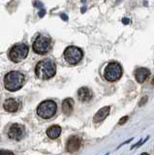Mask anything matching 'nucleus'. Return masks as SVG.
Masks as SVG:
<instances>
[{
  "mask_svg": "<svg viewBox=\"0 0 154 155\" xmlns=\"http://www.w3.org/2000/svg\"><path fill=\"white\" fill-rule=\"evenodd\" d=\"M36 76L42 80H49L56 73V66L50 59H43L38 62L35 68Z\"/></svg>",
  "mask_w": 154,
  "mask_h": 155,
  "instance_id": "obj_1",
  "label": "nucleus"
},
{
  "mask_svg": "<svg viewBox=\"0 0 154 155\" xmlns=\"http://www.w3.org/2000/svg\"><path fill=\"white\" fill-rule=\"evenodd\" d=\"M25 81V77L21 72L12 71L5 76L4 79V85L9 91H17L21 89Z\"/></svg>",
  "mask_w": 154,
  "mask_h": 155,
  "instance_id": "obj_2",
  "label": "nucleus"
},
{
  "mask_svg": "<svg viewBox=\"0 0 154 155\" xmlns=\"http://www.w3.org/2000/svg\"><path fill=\"white\" fill-rule=\"evenodd\" d=\"M56 110H57L56 103L50 101V100H48V101H44L43 103H41L38 106L37 115L41 116L42 118H44V119H48V118H50L51 116H53L55 115Z\"/></svg>",
  "mask_w": 154,
  "mask_h": 155,
  "instance_id": "obj_3",
  "label": "nucleus"
},
{
  "mask_svg": "<svg viewBox=\"0 0 154 155\" xmlns=\"http://www.w3.org/2000/svg\"><path fill=\"white\" fill-rule=\"evenodd\" d=\"M28 54V47L24 44H17L10 49L9 52V58L13 62L18 63L26 58Z\"/></svg>",
  "mask_w": 154,
  "mask_h": 155,
  "instance_id": "obj_4",
  "label": "nucleus"
},
{
  "mask_svg": "<svg viewBox=\"0 0 154 155\" xmlns=\"http://www.w3.org/2000/svg\"><path fill=\"white\" fill-rule=\"evenodd\" d=\"M122 76V68L117 62H111L105 68V78L109 81H116Z\"/></svg>",
  "mask_w": 154,
  "mask_h": 155,
  "instance_id": "obj_5",
  "label": "nucleus"
},
{
  "mask_svg": "<svg viewBox=\"0 0 154 155\" xmlns=\"http://www.w3.org/2000/svg\"><path fill=\"white\" fill-rule=\"evenodd\" d=\"M51 42L49 37L44 35L38 36L33 43V51L38 54H45L50 49Z\"/></svg>",
  "mask_w": 154,
  "mask_h": 155,
  "instance_id": "obj_6",
  "label": "nucleus"
},
{
  "mask_svg": "<svg viewBox=\"0 0 154 155\" xmlns=\"http://www.w3.org/2000/svg\"><path fill=\"white\" fill-rule=\"evenodd\" d=\"M64 58L70 64H77L82 58V51L78 47H68L64 51Z\"/></svg>",
  "mask_w": 154,
  "mask_h": 155,
  "instance_id": "obj_7",
  "label": "nucleus"
},
{
  "mask_svg": "<svg viewBox=\"0 0 154 155\" xmlns=\"http://www.w3.org/2000/svg\"><path fill=\"white\" fill-rule=\"evenodd\" d=\"M25 135V128L21 124H13L8 131V137L12 140L21 141Z\"/></svg>",
  "mask_w": 154,
  "mask_h": 155,
  "instance_id": "obj_8",
  "label": "nucleus"
},
{
  "mask_svg": "<svg viewBox=\"0 0 154 155\" xmlns=\"http://www.w3.org/2000/svg\"><path fill=\"white\" fill-rule=\"evenodd\" d=\"M81 144H82V141L81 139L79 138L77 136H73L71 138H69L67 144H66V149L68 152H75L80 148L81 147Z\"/></svg>",
  "mask_w": 154,
  "mask_h": 155,
  "instance_id": "obj_9",
  "label": "nucleus"
},
{
  "mask_svg": "<svg viewBox=\"0 0 154 155\" xmlns=\"http://www.w3.org/2000/svg\"><path fill=\"white\" fill-rule=\"evenodd\" d=\"M3 107L5 109V111L8 112H15L20 109V102L16 99L10 98L4 102Z\"/></svg>",
  "mask_w": 154,
  "mask_h": 155,
  "instance_id": "obj_10",
  "label": "nucleus"
},
{
  "mask_svg": "<svg viewBox=\"0 0 154 155\" xmlns=\"http://www.w3.org/2000/svg\"><path fill=\"white\" fill-rule=\"evenodd\" d=\"M149 75H150V72L146 68H140L135 72V78L138 83H143L149 77Z\"/></svg>",
  "mask_w": 154,
  "mask_h": 155,
  "instance_id": "obj_11",
  "label": "nucleus"
},
{
  "mask_svg": "<svg viewBox=\"0 0 154 155\" xmlns=\"http://www.w3.org/2000/svg\"><path fill=\"white\" fill-rule=\"evenodd\" d=\"M110 111H111V108L109 106L100 109V110L96 112V115H94L93 120H94V122H101V121H103L107 116L109 115Z\"/></svg>",
  "mask_w": 154,
  "mask_h": 155,
  "instance_id": "obj_12",
  "label": "nucleus"
},
{
  "mask_svg": "<svg viewBox=\"0 0 154 155\" xmlns=\"http://www.w3.org/2000/svg\"><path fill=\"white\" fill-rule=\"evenodd\" d=\"M78 97L82 102H87L92 98V92L87 87H81L78 91Z\"/></svg>",
  "mask_w": 154,
  "mask_h": 155,
  "instance_id": "obj_13",
  "label": "nucleus"
},
{
  "mask_svg": "<svg viewBox=\"0 0 154 155\" xmlns=\"http://www.w3.org/2000/svg\"><path fill=\"white\" fill-rule=\"evenodd\" d=\"M74 109V101L71 98L65 99L62 102V111L66 115H70Z\"/></svg>",
  "mask_w": 154,
  "mask_h": 155,
  "instance_id": "obj_14",
  "label": "nucleus"
},
{
  "mask_svg": "<svg viewBox=\"0 0 154 155\" xmlns=\"http://www.w3.org/2000/svg\"><path fill=\"white\" fill-rule=\"evenodd\" d=\"M61 134V128L58 125H53L47 130V135L50 139H56Z\"/></svg>",
  "mask_w": 154,
  "mask_h": 155,
  "instance_id": "obj_15",
  "label": "nucleus"
},
{
  "mask_svg": "<svg viewBox=\"0 0 154 155\" xmlns=\"http://www.w3.org/2000/svg\"><path fill=\"white\" fill-rule=\"evenodd\" d=\"M0 155H14V153L10 150H5V149H0Z\"/></svg>",
  "mask_w": 154,
  "mask_h": 155,
  "instance_id": "obj_16",
  "label": "nucleus"
},
{
  "mask_svg": "<svg viewBox=\"0 0 154 155\" xmlns=\"http://www.w3.org/2000/svg\"><path fill=\"white\" fill-rule=\"evenodd\" d=\"M127 120H128V116H127V115H125V116H123V117L119 120L118 124H119V125H123L124 123H125L126 121H127Z\"/></svg>",
  "mask_w": 154,
  "mask_h": 155,
  "instance_id": "obj_17",
  "label": "nucleus"
},
{
  "mask_svg": "<svg viewBox=\"0 0 154 155\" xmlns=\"http://www.w3.org/2000/svg\"><path fill=\"white\" fill-rule=\"evenodd\" d=\"M45 14H46V10L43 8V9H42V10L39 12V16H40V17H43L45 16Z\"/></svg>",
  "mask_w": 154,
  "mask_h": 155,
  "instance_id": "obj_18",
  "label": "nucleus"
},
{
  "mask_svg": "<svg viewBox=\"0 0 154 155\" xmlns=\"http://www.w3.org/2000/svg\"><path fill=\"white\" fill-rule=\"evenodd\" d=\"M60 17H61V19L63 20V21H68V17L65 15V14H61V15H60Z\"/></svg>",
  "mask_w": 154,
  "mask_h": 155,
  "instance_id": "obj_19",
  "label": "nucleus"
},
{
  "mask_svg": "<svg viewBox=\"0 0 154 155\" xmlns=\"http://www.w3.org/2000/svg\"><path fill=\"white\" fill-rule=\"evenodd\" d=\"M146 100H147V97H146V96L144 97V98H143V99L141 100L142 102L140 103V106H143V103H146Z\"/></svg>",
  "mask_w": 154,
  "mask_h": 155,
  "instance_id": "obj_20",
  "label": "nucleus"
},
{
  "mask_svg": "<svg viewBox=\"0 0 154 155\" xmlns=\"http://www.w3.org/2000/svg\"><path fill=\"white\" fill-rule=\"evenodd\" d=\"M122 22L124 24H130V20L129 19H123L122 20Z\"/></svg>",
  "mask_w": 154,
  "mask_h": 155,
  "instance_id": "obj_21",
  "label": "nucleus"
},
{
  "mask_svg": "<svg viewBox=\"0 0 154 155\" xmlns=\"http://www.w3.org/2000/svg\"><path fill=\"white\" fill-rule=\"evenodd\" d=\"M34 5L35 6H38V7H42V6H43V4H42L41 2H34Z\"/></svg>",
  "mask_w": 154,
  "mask_h": 155,
  "instance_id": "obj_22",
  "label": "nucleus"
},
{
  "mask_svg": "<svg viewBox=\"0 0 154 155\" xmlns=\"http://www.w3.org/2000/svg\"><path fill=\"white\" fill-rule=\"evenodd\" d=\"M85 7H82V13H85Z\"/></svg>",
  "mask_w": 154,
  "mask_h": 155,
  "instance_id": "obj_23",
  "label": "nucleus"
},
{
  "mask_svg": "<svg viewBox=\"0 0 154 155\" xmlns=\"http://www.w3.org/2000/svg\"><path fill=\"white\" fill-rule=\"evenodd\" d=\"M151 83H152V84H153V85H154V79H153V80H152V81H151Z\"/></svg>",
  "mask_w": 154,
  "mask_h": 155,
  "instance_id": "obj_24",
  "label": "nucleus"
},
{
  "mask_svg": "<svg viewBox=\"0 0 154 155\" xmlns=\"http://www.w3.org/2000/svg\"><path fill=\"white\" fill-rule=\"evenodd\" d=\"M141 155H148L147 153H143V154H141Z\"/></svg>",
  "mask_w": 154,
  "mask_h": 155,
  "instance_id": "obj_25",
  "label": "nucleus"
}]
</instances>
